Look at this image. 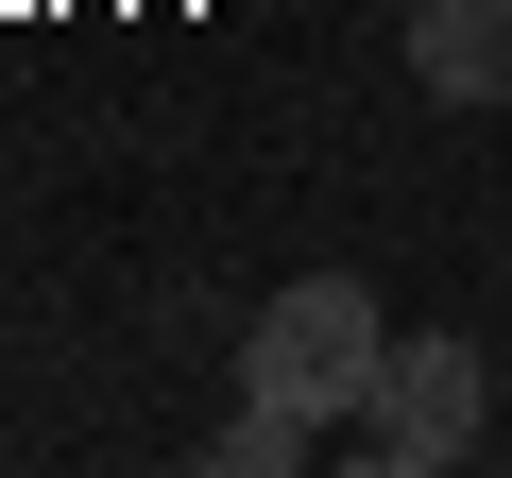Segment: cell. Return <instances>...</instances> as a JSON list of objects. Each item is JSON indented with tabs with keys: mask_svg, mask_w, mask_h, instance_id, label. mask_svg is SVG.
Listing matches in <instances>:
<instances>
[{
	"mask_svg": "<svg viewBox=\"0 0 512 478\" xmlns=\"http://www.w3.org/2000/svg\"><path fill=\"white\" fill-rule=\"evenodd\" d=\"M376 359H393V325H376V291H359V274H291L274 308H256V342H239V376L274 393V410H308V427H325V410H359V393H376Z\"/></svg>",
	"mask_w": 512,
	"mask_h": 478,
	"instance_id": "1",
	"label": "cell"
},
{
	"mask_svg": "<svg viewBox=\"0 0 512 478\" xmlns=\"http://www.w3.org/2000/svg\"><path fill=\"white\" fill-rule=\"evenodd\" d=\"M478 342H444V325H410L393 359H376V393H359V461L376 478H444V461H478Z\"/></svg>",
	"mask_w": 512,
	"mask_h": 478,
	"instance_id": "2",
	"label": "cell"
},
{
	"mask_svg": "<svg viewBox=\"0 0 512 478\" xmlns=\"http://www.w3.org/2000/svg\"><path fill=\"white\" fill-rule=\"evenodd\" d=\"M410 86L427 103H512V0H410Z\"/></svg>",
	"mask_w": 512,
	"mask_h": 478,
	"instance_id": "3",
	"label": "cell"
},
{
	"mask_svg": "<svg viewBox=\"0 0 512 478\" xmlns=\"http://www.w3.org/2000/svg\"><path fill=\"white\" fill-rule=\"evenodd\" d=\"M205 461H222V478H291V461H308V410H274V393H256V410H239Z\"/></svg>",
	"mask_w": 512,
	"mask_h": 478,
	"instance_id": "4",
	"label": "cell"
}]
</instances>
